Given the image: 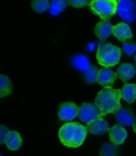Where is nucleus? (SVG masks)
<instances>
[{"mask_svg":"<svg viewBox=\"0 0 136 156\" xmlns=\"http://www.w3.org/2000/svg\"><path fill=\"white\" fill-rule=\"evenodd\" d=\"M122 98L120 89L105 87L98 93L95 104L100 111L98 117H104L108 114H115L122 107L120 99Z\"/></svg>","mask_w":136,"mask_h":156,"instance_id":"f257e3e1","label":"nucleus"},{"mask_svg":"<svg viewBox=\"0 0 136 156\" xmlns=\"http://www.w3.org/2000/svg\"><path fill=\"white\" fill-rule=\"evenodd\" d=\"M87 133V128L78 122H67L60 128L58 137L64 146L78 147L85 140Z\"/></svg>","mask_w":136,"mask_h":156,"instance_id":"f03ea898","label":"nucleus"},{"mask_svg":"<svg viewBox=\"0 0 136 156\" xmlns=\"http://www.w3.org/2000/svg\"><path fill=\"white\" fill-rule=\"evenodd\" d=\"M121 55L120 48L109 43H102L98 48L96 58L99 65L108 69L118 64Z\"/></svg>","mask_w":136,"mask_h":156,"instance_id":"7ed1b4c3","label":"nucleus"},{"mask_svg":"<svg viewBox=\"0 0 136 156\" xmlns=\"http://www.w3.org/2000/svg\"><path fill=\"white\" fill-rule=\"evenodd\" d=\"M89 7L92 12L102 20H110L117 13L118 1L117 0H93Z\"/></svg>","mask_w":136,"mask_h":156,"instance_id":"20e7f679","label":"nucleus"},{"mask_svg":"<svg viewBox=\"0 0 136 156\" xmlns=\"http://www.w3.org/2000/svg\"><path fill=\"white\" fill-rule=\"evenodd\" d=\"M136 2L132 1H118L117 13L127 23H131L136 20Z\"/></svg>","mask_w":136,"mask_h":156,"instance_id":"39448f33","label":"nucleus"},{"mask_svg":"<svg viewBox=\"0 0 136 156\" xmlns=\"http://www.w3.org/2000/svg\"><path fill=\"white\" fill-rule=\"evenodd\" d=\"M100 115V111L96 104L83 103L80 107L78 117L82 122L90 123Z\"/></svg>","mask_w":136,"mask_h":156,"instance_id":"423d86ee","label":"nucleus"},{"mask_svg":"<svg viewBox=\"0 0 136 156\" xmlns=\"http://www.w3.org/2000/svg\"><path fill=\"white\" fill-rule=\"evenodd\" d=\"M80 108L74 102H66L59 106L58 116L62 121H71L78 116Z\"/></svg>","mask_w":136,"mask_h":156,"instance_id":"0eeeda50","label":"nucleus"},{"mask_svg":"<svg viewBox=\"0 0 136 156\" xmlns=\"http://www.w3.org/2000/svg\"><path fill=\"white\" fill-rule=\"evenodd\" d=\"M86 128L94 135H102L110 131L109 125L102 117H98L87 124Z\"/></svg>","mask_w":136,"mask_h":156,"instance_id":"6e6552de","label":"nucleus"},{"mask_svg":"<svg viewBox=\"0 0 136 156\" xmlns=\"http://www.w3.org/2000/svg\"><path fill=\"white\" fill-rule=\"evenodd\" d=\"M127 133L122 124H117L110 129L109 138L110 142L116 146L124 144Z\"/></svg>","mask_w":136,"mask_h":156,"instance_id":"1a4fd4ad","label":"nucleus"},{"mask_svg":"<svg viewBox=\"0 0 136 156\" xmlns=\"http://www.w3.org/2000/svg\"><path fill=\"white\" fill-rule=\"evenodd\" d=\"M117 79L116 73L109 69H101L99 71L97 83L105 87L112 88L113 83Z\"/></svg>","mask_w":136,"mask_h":156,"instance_id":"9d476101","label":"nucleus"},{"mask_svg":"<svg viewBox=\"0 0 136 156\" xmlns=\"http://www.w3.org/2000/svg\"><path fill=\"white\" fill-rule=\"evenodd\" d=\"M94 33L99 39L104 41L113 33V26L110 20H101L96 25Z\"/></svg>","mask_w":136,"mask_h":156,"instance_id":"9b49d317","label":"nucleus"},{"mask_svg":"<svg viewBox=\"0 0 136 156\" xmlns=\"http://www.w3.org/2000/svg\"><path fill=\"white\" fill-rule=\"evenodd\" d=\"M113 34L120 41L123 43L133 38L130 26L124 22L113 26Z\"/></svg>","mask_w":136,"mask_h":156,"instance_id":"f8f14e48","label":"nucleus"},{"mask_svg":"<svg viewBox=\"0 0 136 156\" xmlns=\"http://www.w3.org/2000/svg\"><path fill=\"white\" fill-rule=\"evenodd\" d=\"M136 73L135 66L131 63H124L120 65L117 70L116 75L120 80L126 84L127 82L133 77Z\"/></svg>","mask_w":136,"mask_h":156,"instance_id":"ddd939ff","label":"nucleus"},{"mask_svg":"<svg viewBox=\"0 0 136 156\" xmlns=\"http://www.w3.org/2000/svg\"><path fill=\"white\" fill-rule=\"evenodd\" d=\"M114 115L117 122L125 126H133L135 120L134 115L130 109L121 108Z\"/></svg>","mask_w":136,"mask_h":156,"instance_id":"4468645a","label":"nucleus"},{"mask_svg":"<svg viewBox=\"0 0 136 156\" xmlns=\"http://www.w3.org/2000/svg\"><path fill=\"white\" fill-rule=\"evenodd\" d=\"M71 64L77 70L85 73L91 66L89 58L83 55H76L73 56L71 58Z\"/></svg>","mask_w":136,"mask_h":156,"instance_id":"2eb2a0df","label":"nucleus"},{"mask_svg":"<svg viewBox=\"0 0 136 156\" xmlns=\"http://www.w3.org/2000/svg\"><path fill=\"white\" fill-rule=\"evenodd\" d=\"M22 138L16 131H9L5 137V144L8 149L12 151L17 150L22 144Z\"/></svg>","mask_w":136,"mask_h":156,"instance_id":"dca6fc26","label":"nucleus"},{"mask_svg":"<svg viewBox=\"0 0 136 156\" xmlns=\"http://www.w3.org/2000/svg\"><path fill=\"white\" fill-rule=\"evenodd\" d=\"M122 98L129 103H133L136 100V84L126 83L121 90Z\"/></svg>","mask_w":136,"mask_h":156,"instance_id":"f3484780","label":"nucleus"},{"mask_svg":"<svg viewBox=\"0 0 136 156\" xmlns=\"http://www.w3.org/2000/svg\"><path fill=\"white\" fill-rule=\"evenodd\" d=\"M13 85L12 82L7 76L0 75V96L2 98L12 94Z\"/></svg>","mask_w":136,"mask_h":156,"instance_id":"a211bd4d","label":"nucleus"},{"mask_svg":"<svg viewBox=\"0 0 136 156\" xmlns=\"http://www.w3.org/2000/svg\"><path fill=\"white\" fill-rule=\"evenodd\" d=\"M117 147L112 143H105L100 151V156H117Z\"/></svg>","mask_w":136,"mask_h":156,"instance_id":"6ab92c4d","label":"nucleus"},{"mask_svg":"<svg viewBox=\"0 0 136 156\" xmlns=\"http://www.w3.org/2000/svg\"><path fill=\"white\" fill-rule=\"evenodd\" d=\"M99 70L96 66L94 65H91L89 70L85 73L84 78L85 80L89 83H94L97 81V79L99 74Z\"/></svg>","mask_w":136,"mask_h":156,"instance_id":"aec40b11","label":"nucleus"},{"mask_svg":"<svg viewBox=\"0 0 136 156\" xmlns=\"http://www.w3.org/2000/svg\"><path fill=\"white\" fill-rule=\"evenodd\" d=\"M52 5L50 7V12L53 15H57L63 10L68 3V1H52Z\"/></svg>","mask_w":136,"mask_h":156,"instance_id":"412c9836","label":"nucleus"},{"mask_svg":"<svg viewBox=\"0 0 136 156\" xmlns=\"http://www.w3.org/2000/svg\"><path fill=\"white\" fill-rule=\"evenodd\" d=\"M33 9L37 12H44L49 7L48 0H35L31 3Z\"/></svg>","mask_w":136,"mask_h":156,"instance_id":"4be33fe9","label":"nucleus"},{"mask_svg":"<svg viewBox=\"0 0 136 156\" xmlns=\"http://www.w3.org/2000/svg\"><path fill=\"white\" fill-rule=\"evenodd\" d=\"M122 49L127 55H134L136 52V43L126 41L122 44Z\"/></svg>","mask_w":136,"mask_h":156,"instance_id":"5701e85b","label":"nucleus"},{"mask_svg":"<svg viewBox=\"0 0 136 156\" xmlns=\"http://www.w3.org/2000/svg\"><path fill=\"white\" fill-rule=\"evenodd\" d=\"M68 2L69 5L74 7H77V8L89 5L90 3V2L88 1V0H70Z\"/></svg>","mask_w":136,"mask_h":156,"instance_id":"b1692460","label":"nucleus"},{"mask_svg":"<svg viewBox=\"0 0 136 156\" xmlns=\"http://www.w3.org/2000/svg\"><path fill=\"white\" fill-rule=\"evenodd\" d=\"M9 130L5 126H0V144H5V137L9 133Z\"/></svg>","mask_w":136,"mask_h":156,"instance_id":"393cba45","label":"nucleus"},{"mask_svg":"<svg viewBox=\"0 0 136 156\" xmlns=\"http://www.w3.org/2000/svg\"><path fill=\"white\" fill-rule=\"evenodd\" d=\"M94 44L90 43L89 44V49L90 51H92L94 49Z\"/></svg>","mask_w":136,"mask_h":156,"instance_id":"a878e982","label":"nucleus"},{"mask_svg":"<svg viewBox=\"0 0 136 156\" xmlns=\"http://www.w3.org/2000/svg\"><path fill=\"white\" fill-rule=\"evenodd\" d=\"M133 129H134V131L136 133V119H135V122H134V124H133Z\"/></svg>","mask_w":136,"mask_h":156,"instance_id":"bb28decb","label":"nucleus"},{"mask_svg":"<svg viewBox=\"0 0 136 156\" xmlns=\"http://www.w3.org/2000/svg\"><path fill=\"white\" fill-rule=\"evenodd\" d=\"M135 65H136V55H135Z\"/></svg>","mask_w":136,"mask_h":156,"instance_id":"cd10ccee","label":"nucleus"}]
</instances>
